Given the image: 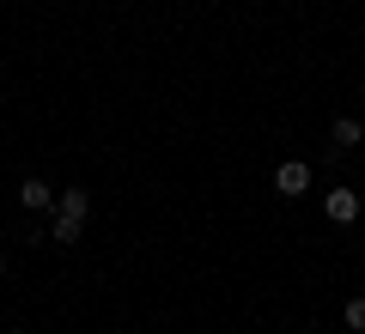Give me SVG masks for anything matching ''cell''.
Instances as JSON below:
<instances>
[{
	"mask_svg": "<svg viewBox=\"0 0 365 334\" xmlns=\"http://www.w3.org/2000/svg\"><path fill=\"white\" fill-rule=\"evenodd\" d=\"M0 273H6V249H0Z\"/></svg>",
	"mask_w": 365,
	"mask_h": 334,
	"instance_id": "8",
	"label": "cell"
},
{
	"mask_svg": "<svg viewBox=\"0 0 365 334\" xmlns=\"http://www.w3.org/2000/svg\"><path fill=\"white\" fill-rule=\"evenodd\" d=\"M329 140H335L329 152H353V146L365 140V122L359 116H335V122H329Z\"/></svg>",
	"mask_w": 365,
	"mask_h": 334,
	"instance_id": "4",
	"label": "cell"
},
{
	"mask_svg": "<svg viewBox=\"0 0 365 334\" xmlns=\"http://www.w3.org/2000/svg\"><path fill=\"white\" fill-rule=\"evenodd\" d=\"M323 213H329V225H353V219H359V194H353V189H329L323 194Z\"/></svg>",
	"mask_w": 365,
	"mask_h": 334,
	"instance_id": "2",
	"label": "cell"
},
{
	"mask_svg": "<svg viewBox=\"0 0 365 334\" xmlns=\"http://www.w3.org/2000/svg\"><path fill=\"white\" fill-rule=\"evenodd\" d=\"M13 334H25V328H13Z\"/></svg>",
	"mask_w": 365,
	"mask_h": 334,
	"instance_id": "9",
	"label": "cell"
},
{
	"mask_svg": "<svg viewBox=\"0 0 365 334\" xmlns=\"http://www.w3.org/2000/svg\"><path fill=\"white\" fill-rule=\"evenodd\" d=\"M341 316H347L353 334H365V298H347V310H341Z\"/></svg>",
	"mask_w": 365,
	"mask_h": 334,
	"instance_id": "7",
	"label": "cell"
},
{
	"mask_svg": "<svg viewBox=\"0 0 365 334\" xmlns=\"http://www.w3.org/2000/svg\"><path fill=\"white\" fill-rule=\"evenodd\" d=\"M55 213H67V219H91V194H86V189H61V194H55Z\"/></svg>",
	"mask_w": 365,
	"mask_h": 334,
	"instance_id": "5",
	"label": "cell"
},
{
	"mask_svg": "<svg viewBox=\"0 0 365 334\" xmlns=\"http://www.w3.org/2000/svg\"><path fill=\"white\" fill-rule=\"evenodd\" d=\"M55 194H61V189H49L43 177H25V182H19V207H25V213H55Z\"/></svg>",
	"mask_w": 365,
	"mask_h": 334,
	"instance_id": "1",
	"label": "cell"
},
{
	"mask_svg": "<svg viewBox=\"0 0 365 334\" xmlns=\"http://www.w3.org/2000/svg\"><path fill=\"white\" fill-rule=\"evenodd\" d=\"M274 189L287 194V201H292V194H304V189H311V165H299V158H287V165L274 170Z\"/></svg>",
	"mask_w": 365,
	"mask_h": 334,
	"instance_id": "3",
	"label": "cell"
},
{
	"mask_svg": "<svg viewBox=\"0 0 365 334\" xmlns=\"http://www.w3.org/2000/svg\"><path fill=\"white\" fill-rule=\"evenodd\" d=\"M79 231H86V219H67V213L49 219V244H79Z\"/></svg>",
	"mask_w": 365,
	"mask_h": 334,
	"instance_id": "6",
	"label": "cell"
}]
</instances>
